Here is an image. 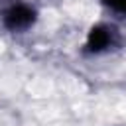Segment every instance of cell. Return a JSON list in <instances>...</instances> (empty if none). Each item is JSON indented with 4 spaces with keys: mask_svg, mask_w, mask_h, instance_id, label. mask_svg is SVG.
Wrapping results in <instances>:
<instances>
[{
    "mask_svg": "<svg viewBox=\"0 0 126 126\" xmlns=\"http://www.w3.org/2000/svg\"><path fill=\"white\" fill-rule=\"evenodd\" d=\"M2 26L10 32H26L30 30L35 20H37V12L33 6L26 4V2H12L2 10Z\"/></svg>",
    "mask_w": 126,
    "mask_h": 126,
    "instance_id": "cell-1",
    "label": "cell"
},
{
    "mask_svg": "<svg viewBox=\"0 0 126 126\" xmlns=\"http://www.w3.org/2000/svg\"><path fill=\"white\" fill-rule=\"evenodd\" d=\"M116 30L108 24H96L89 30L87 33V39H85V47L83 51L89 53V55H98V53H104L108 51L114 43H116Z\"/></svg>",
    "mask_w": 126,
    "mask_h": 126,
    "instance_id": "cell-2",
    "label": "cell"
},
{
    "mask_svg": "<svg viewBox=\"0 0 126 126\" xmlns=\"http://www.w3.org/2000/svg\"><path fill=\"white\" fill-rule=\"evenodd\" d=\"M102 6H106L110 12L114 14H120V16H126V0H100Z\"/></svg>",
    "mask_w": 126,
    "mask_h": 126,
    "instance_id": "cell-3",
    "label": "cell"
}]
</instances>
